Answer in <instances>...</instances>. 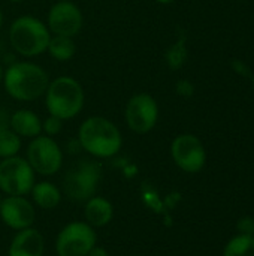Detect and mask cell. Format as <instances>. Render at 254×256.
I'll return each mask as SVG.
<instances>
[{
    "instance_id": "obj_1",
    "label": "cell",
    "mask_w": 254,
    "mask_h": 256,
    "mask_svg": "<svg viewBox=\"0 0 254 256\" xmlns=\"http://www.w3.org/2000/svg\"><path fill=\"white\" fill-rule=\"evenodd\" d=\"M48 72L30 60H16L4 68V92L16 102H34L43 98L49 84Z\"/></svg>"
},
{
    "instance_id": "obj_2",
    "label": "cell",
    "mask_w": 254,
    "mask_h": 256,
    "mask_svg": "<svg viewBox=\"0 0 254 256\" xmlns=\"http://www.w3.org/2000/svg\"><path fill=\"white\" fill-rule=\"evenodd\" d=\"M76 140L82 150L97 159L112 158L123 147V135L118 126L103 116L87 117L78 129Z\"/></svg>"
},
{
    "instance_id": "obj_3",
    "label": "cell",
    "mask_w": 254,
    "mask_h": 256,
    "mask_svg": "<svg viewBox=\"0 0 254 256\" xmlns=\"http://www.w3.org/2000/svg\"><path fill=\"white\" fill-rule=\"evenodd\" d=\"M43 99L48 114L66 122L75 118L84 110L85 92L76 78L61 75L49 81Z\"/></svg>"
},
{
    "instance_id": "obj_4",
    "label": "cell",
    "mask_w": 254,
    "mask_h": 256,
    "mask_svg": "<svg viewBox=\"0 0 254 256\" xmlns=\"http://www.w3.org/2000/svg\"><path fill=\"white\" fill-rule=\"evenodd\" d=\"M10 48L24 58H33L46 52L51 32L42 20L33 15L15 18L7 32Z\"/></svg>"
},
{
    "instance_id": "obj_5",
    "label": "cell",
    "mask_w": 254,
    "mask_h": 256,
    "mask_svg": "<svg viewBox=\"0 0 254 256\" xmlns=\"http://www.w3.org/2000/svg\"><path fill=\"white\" fill-rule=\"evenodd\" d=\"M102 168L93 160H79L63 178V192L73 202H87L97 192Z\"/></svg>"
},
{
    "instance_id": "obj_6",
    "label": "cell",
    "mask_w": 254,
    "mask_h": 256,
    "mask_svg": "<svg viewBox=\"0 0 254 256\" xmlns=\"http://www.w3.org/2000/svg\"><path fill=\"white\" fill-rule=\"evenodd\" d=\"M34 171L25 158L12 156L0 162V190L7 196H25L34 186Z\"/></svg>"
},
{
    "instance_id": "obj_7",
    "label": "cell",
    "mask_w": 254,
    "mask_h": 256,
    "mask_svg": "<svg viewBox=\"0 0 254 256\" xmlns=\"http://www.w3.org/2000/svg\"><path fill=\"white\" fill-rule=\"evenodd\" d=\"M124 120L127 128L136 135L151 132L159 120V104L154 96L145 92L132 94L124 108Z\"/></svg>"
},
{
    "instance_id": "obj_8",
    "label": "cell",
    "mask_w": 254,
    "mask_h": 256,
    "mask_svg": "<svg viewBox=\"0 0 254 256\" xmlns=\"http://www.w3.org/2000/svg\"><path fill=\"white\" fill-rule=\"evenodd\" d=\"M27 162L40 176H54L63 165V152L57 141L46 135L33 138L27 147Z\"/></svg>"
},
{
    "instance_id": "obj_9",
    "label": "cell",
    "mask_w": 254,
    "mask_h": 256,
    "mask_svg": "<svg viewBox=\"0 0 254 256\" xmlns=\"http://www.w3.org/2000/svg\"><path fill=\"white\" fill-rule=\"evenodd\" d=\"M97 244L94 228L87 222H72L57 236L55 252L58 256H87Z\"/></svg>"
},
{
    "instance_id": "obj_10",
    "label": "cell",
    "mask_w": 254,
    "mask_h": 256,
    "mask_svg": "<svg viewBox=\"0 0 254 256\" xmlns=\"http://www.w3.org/2000/svg\"><path fill=\"white\" fill-rule=\"evenodd\" d=\"M171 156L175 165L189 174L202 171L207 162V152L202 141L192 134H181L175 136L171 144Z\"/></svg>"
},
{
    "instance_id": "obj_11",
    "label": "cell",
    "mask_w": 254,
    "mask_h": 256,
    "mask_svg": "<svg viewBox=\"0 0 254 256\" xmlns=\"http://www.w3.org/2000/svg\"><path fill=\"white\" fill-rule=\"evenodd\" d=\"M45 22L51 34L75 38L82 30L84 15L72 0H60L49 8Z\"/></svg>"
},
{
    "instance_id": "obj_12",
    "label": "cell",
    "mask_w": 254,
    "mask_h": 256,
    "mask_svg": "<svg viewBox=\"0 0 254 256\" xmlns=\"http://www.w3.org/2000/svg\"><path fill=\"white\" fill-rule=\"evenodd\" d=\"M0 218L10 230L21 231L33 225L36 212L31 202L24 196H6L0 204Z\"/></svg>"
},
{
    "instance_id": "obj_13",
    "label": "cell",
    "mask_w": 254,
    "mask_h": 256,
    "mask_svg": "<svg viewBox=\"0 0 254 256\" xmlns=\"http://www.w3.org/2000/svg\"><path fill=\"white\" fill-rule=\"evenodd\" d=\"M45 240L40 231L34 228H25L18 231L12 238L7 256H43Z\"/></svg>"
},
{
    "instance_id": "obj_14",
    "label": "cell",
    "mask_w": 254,
    "mask_h": 256,
    "mask_svg": "<svg viewBox=\"0 0 254 256\" xmlns=\"http://www.w3.org/2000/svg\"><path fill=\"white\" fill-rule=\"evenodd\" d=\"M10 130H13L19 138L33 140L42 135V120L34 111L19 108L10 112Z\"/></svg>"
},
{
    "instance_id": "obj_15",
    "label": "cell",
    "mask_w": 254,
    "mask_h": 256,
    "mask_svg": "<svg viewBox=\"0 0 254 256\" xmlns=\"http://www.w3.org/2000/svg\"><path fill=\"white\" fill-rule=\"evenodd\" d=\"M85 220L90 226L93 228H102L106 226L114 216V207L112 204L103 198V196H93L85 202V210H84Z\"/></svg>"
},
{
    "instance_id": "obj_16",
    "label": "cell",
    "mask_w": 254,
    "mask_h": 256,
    "mask_svg": "<svg viewBox=\"0 0 254 256\" xmlns=\"http://www.w3.org/2000/svg\"><path fill=\"white\" fill-rule=\"evenodd\" d=\"M31 196L33 201L37 207L43 208V210H52L55 208L60 201H61V192L60 189L49 182H39L34 183V186L31 188Z\"/></svg>"
},
{
    "instance_id": "obj_17",
    "label": "cell",
    "mask_w": 254,
    "mask_h": 256,
    "mask_svg": "<svg viewBox=\"0 0 254 256\" xmlns=\"http://www.w3.org/2000/svg\"><path fill=\"white\" fill-rule=\"evenodd\" d=\"M46 52L57 62H69L75 52H76V44L73 38L69 36H58V34H51Z\"/></svg>"
},
{
    "instance_id": "obj_18",
    "label": "cell",
    "mask_w": 254,
    "mask_h": 256,
    "mask_svg": "<svg viewBox=\"0 0 254 256\" xmlns=\"http://www.w3.org/2000/svg\"><path fill=\"white\" fill-rule=\"evenodd\" d=\"M187 38L184 34H180L178 39L166 50L165 52V62L168 64L169 69L172 70H177L180 68L184 66L186 60H187V44H186Z\"/></svg>"
},
{
    "instance_id": "obj_19",
    "label": "cell",
    "mask_w": 254,
    "mask_h": 256,
    "mask_svg": "<svg viewBox=\"0 0 254 256\" xmlns=\"http://www.w3.org/2000/svg\"><path fill=\"white\" fill-rule=\"evenodd\" d=\"M223 256H254V237L237 236L225 248Z\"/></svg>"
},
{
    "instance_id": "obj_20",
    "label": "cell",
    "mask_w": 254,
    "mask_h": 256,
    "mask_svg": "<svg viewBox=\"0 0 254 256\" xmlns=\"http://www.w3.org/2000/svg\"><path fill=\"white\" fill-rule=\"evenodd\" d=\"M21 150V138L10 129L0 132V159L16 156Z\"/></svg>"
},
{
    "instance_id": "obj_21",
    "label": "cell",
    "mask_w": 254,
    "mask_h": 256,
    "mask_svg": "<svg viewBox=\"0 0 254 256\" xmlns=\"http://www.w3.org/2000/svg\"><path fill=\"white\" fill-rule=\"evenodd\" d=\"M61 129H63V120H60L58 117L48 114V117L42 120V134L46 136L54 138L61 132Z\"/></svg>"
},
{
    "instance_id": "obj_22",
    "label": "cell",
    "mask_w": 254,
    "mask_h": 256,
    "mask_svg": "<svg viewBox=\"0 0 254 256\" xmlns=\"http://www.w3.org/2000/svg\"><path fill=\"white\" fill-rule=\"evenodd\" d=\"M238 232L240 236H249V237H254V219L252 218H243L238 222Z\"/></svg>"
},
{
    "instance_id": "obj_23",
    "label": "cell",
    "mask_w": 254,
    "mask_h": 256,
    "mask_svg": "<svg viewBox=\"0 0 254 256\" xmlns=\"http://www.w3.org/2000/svg\"><path fill=\"white\" fill-rule=\"evenodd\" d=\"M175 92L183 98H190L195 93V87L189 80H180L175 86Z\"/></svg>"
},
{
    "instance_id": "obj_24",
    "label": "cell",
    "mask_w": 254,
    "mask_h": 256,
    "mask_svg": "<svg viewBox=\"0 0 254 256\" xmlns=\"http://www.w3.org/2000/svg\"><path fill=\"white\" fill-rule=\"evenodd\" d=\"M6 129H10V112L6 108L0 106V132Z\"/></svg>"
},
{
    "instance_id": "obj_25",
    "label": "cell",
    "mask_w": 254,
    "mask_h": 256,
    "mask_svg": "<svg viewBox=\"0 0 254 256\" xmlns=\"http://www.w3.org/2000/svg\"><path fill=\"white\" fill-rule=\"evenodd\" d=\"M87 256H109V254H108L106 249H103V248H100V246L96 244V246L88 252V255Z\"/></svg>"
},
{
    "instance_id": "obj_26",
    "label": "cell",
    "mask_w": 254,
    "mask_h": 256,
    "mask_svg": "<svg viewBox=\"0 0 254 256\" xmlns=\"http://www.w3.org/2000/svg\"><path fill=\"white\" fill-rule=\"evenodd\" d=\"M3 76H4V68H3V64L0 63V86L3 84Z\"/></svg>"
},
{
    "instance_id": "obj_27",
    "label": "cell",
    "mask_w": 254,
    "mask_h": 256,
    "mask_svg": "<svg viewBox=\"0 0 254 256\" xmlns=\"http://www.w3.org/2000/svg\"><path fill=\"white\" fill-rule=\"evenodd\" d=\"M154 2H157V3H160V4H171V3H174L175 0H154Z\"/></svg>"
},
{
    "instance_id": "obj_28",
    "label": "cell",
    "mask_w": 254,
    "mask_h": 256,
    "mask_svg": "<svg viewBox=\"0 0 254 256\" xmlns=\"http://www.w3.org/2000/svg\"><path fill=\"white\" fill-rule=\"evenodd\" d=\"M3 26V12H1V8H0V28Z\"/></svg>"
},
{
    "instance_id": "obj_29",
    "label": "cell",
    "mask_w": 254,
    "mask_h": 256,
    "mask_svg": "<svg viewBox=\"0 0 254 256\" xmlns=\"http://www.w3.org/2000/svg\"><path fill=\"white\" fill-rule=\"evenodd\" d=\"M10 3H22V2H25V0H9Z\"/></svg>"
},
{
    "instance_id": "obj_30",
    "label": "cell",
    "mask_w": 254,
    "mask_h": 256,
    "mask_svg": "<svg viewBox=\"0 0 254 256\" xmlns=\"http://www.w3.org/2000/svg\"><path fill=\"white\" fill-rule=\"evenodd\" d=\"M1 200H3V198H1V194H0V204H1Z\"/></svg>"
},
{
    "instance_id": "obj_31",
    "label": "cell",
    "mask_w": 254,
    "mask_h": 256,
    "mask_svg": "<svg viewBox=\"0 0 254 256\" xmlns=\"http://www.w3.org/2000/svg\"><path fill=\"white\" fill-rule=\"evenodd\" d=\"M127 256H135V255H127Z\"/></svg>"
},
{
    "instance_id": "obj_32",
    "label": "cell",
    "mask_w": 254,
    "mask_h": 256,
    "mask_svg": "<svg viewBox=\"0 0 254 256\" xmlns=\"http://www.w3.org/2000/svg\"><path fill=\"white\" fill-rule=\"evenodd\" d=\"M57 2H60V0H57Z\"/></svg>"
}]
</instances>
